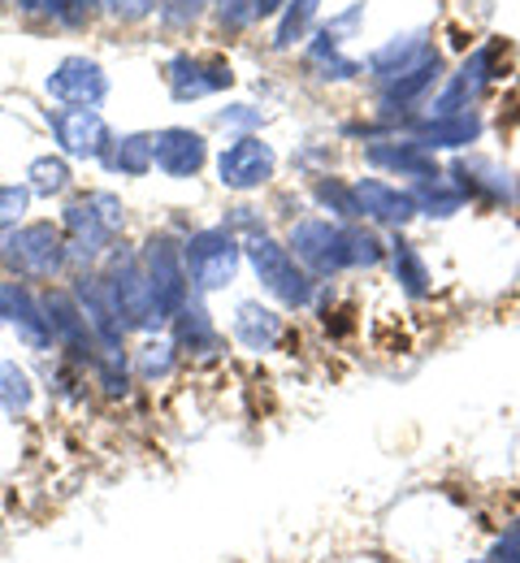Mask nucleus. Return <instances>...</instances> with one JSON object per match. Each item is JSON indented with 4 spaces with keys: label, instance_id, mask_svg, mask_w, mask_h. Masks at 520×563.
Returning a JSON list of instances; mask_svg holds the SVG:
<instances>
[{
    "label": "nucleus",
    "instance_id": "nucleus-40",
    "mask_svg": "<svg viewBox=\"0 0 520 563\" xmlns=\"http://www.w3.org/2000/svg\"><path fill=\"white\" fill-rule=\"evenodd\" d=\"M174 4H182V9H191V13H196V4H200V0H174Z\"/></svg>",
    "mask_w": 520,
    "mask_h": 563
},
{
    "label": "nucleus",
    "instance_id": "nucleus-30",
    "mask_svg": "<svg viewBox=\"0 0 520 563\" xmlns=\"http://www.w3.org/2000/svg\"><path fill=\"white\" fill-rule=\"evenodd\" d=\"M31 399H35V386H31L26 368H22L18 360L0 355V408H4L9 417H22V412L31 408Z\"/></svg>",
    "mask_w": 520,
    "mask_h": 563
},
{
    "label": "nucleus",
    "instance_id": "nucleus-2",
    "mask_svg": "<svg viewBox=\"0 0 520 563\" xmlns=\"http://www.w3.org/2000/svg\"><path fill=\"white\" fill-rule=\"evenodd\" d=\"M70 265V243L66 230L53 221H31V225H9L0 230V269L18 282H48Z\"/></svg>",
    "mask_w": 520,
    "mask_h": 563
},
{
    "label": "nucleus",
    "instance_id": "nucleus-18",
    "mask_svg": "<svg viewBox=\"0 0 520 563\" xmlns=\"http://www.w3.org/2000/svg\"><path fill=\"white\" fill-rule=\"evenodd\" d=\"M0 317H4V325L18 330V339H22L31 352H48V347H53V330H48V317H44V299H35L22 282H4V286H0Z\"/></svg>",
    "mask_w": 520,
    "mask_h": 563
},
{
    "label": "nucleus",
    "instance_id": "nucleus-7",
    "mask_svg": "<svg viewBox=\"0 0 520 563\" xmlns=\"http://www.w3.org/2000/svg\"><path fill=\"white\" fill-rule=\"evenodd\" d=\"M499 57H504V44H499V40H490V44L473 48V53L460 62V70L443 82V91L434 96V104H430L425 113H430V118L468 113V109H473V104L495 87V78H499Z\"/></svg>",
    "mask_w": 520,
    "mask_h": 563
},
{
    "label": "nucleus",
    "instance_id": "nucleus-28",
    "mask_svg": "<svg viewBox=\"0 0 520 563\" xmlns=\"http://www.w3.org/2000/svg\"><path fill=\"white\" fill-rule=\"evenodd\" d=\"M104 165L113 174L144 178L148 169H156V161H152V135H122V140H113L109 152H104Z\"/></svg>",
    "mask_w": 520,
    "mask_h": 563
},
{
    "label": "nucleus",
    "instance_id": "nucleus-36",
    "mask_svg": "<svg viewBox=\"0 0 520 563\" xmlns=\"http://www.w3.org/2000/svg\"><path fill=\"white\" fill-rule=\"evenodd\" d=\"M96 4H100V0H48V13H53L57 22H66V26H78Z\"/></svg>",
    "mask_w": 520,
    "mask_h": 563
},
{
    "label": "nucleus",
    "instance_id": "nucleus-24",
    "mask_svg": "<svg viewBox=\"0 0 520 563\" xmlns=\"http://www.w3.org/2000/svg\"><path fill=\"white\" fill-rule=\"evenodd\" d=\"M390 274L399 282V290L408 295V299H425L430 290H434V274H430V265H425V256H421V247L417 243H408V239H399L395 234V243H390Z\"/></svg>",
    "mask_w": 520,
    "mask_h": 563
},
{
    "label": "nucleus",
    "instance_id": "nucleus-22",
    "mask_svg": "<svg viewBox=\"0 0 520 563\" xmlns=\"http://www.w3.org/2000/svg\"><path fill=\"white\" fill-rule=\"evenodd\" d=\"M425 53H434V44H430V35L425 31H408V35H395V40H386L381 48H373L369 57H365V70L369 78L381 87V82H390V78H399L403 70H412Z\"/></svg>",
    "mask_w": 520,
    "mask_h": 563
},
{
    "label": "nucleus",
    "instance_id": "nucleus-13",
    "mask_svg": "<svg viewBox=\"0 0 520 563\" xmlns=\"http://www.w3.org/2000/svg\"><path fill=\"white\" fill-rule=\"evenodd\" d=\"M165 82H169V96L174 100H204V96H218L234 82V70L225 66L222 57H191V53H178L165 62Z\"/></svg>",
    "mask_w": 520,
    "mask_h": 563
},
{
    "label": "nucleus",
    "instance_id": "nucleus-26",
    "mask_svg": "<svg viewBox=\"0 0 520 563\" xmlns=\"http://www.w3.org/2000/svg\"><path fill=\"white\" fill-rule=\"evenodd\" d=\"M308 66L317 70V78H356V74L365 70V62H352L347 53H343V40L339 35H330V31H317L312 35V44H308Z\"/></svg>",
    "mask_w": 520,
    "mask_h": 563
},
{
    "label": "nucleus",
    "instance_id": "nucleus-3",
    "mask_svg": "<svg viewBox=\"0 0 520 563\" xmlns=\"http://www.w3.org/2000/svg\"><path fill=\"white\" fill-rule=\"evenodd\" d=\"M126 225V209L118 196L109 191H91V196H78L62 212V230H66V243H70V261H96L109 252V243L118 239V230Z\"/></svg>",
    "mask_w": 520,
    "mask_h": 563
},
{
    "label": "nucleus",
    "instance_id": "nucleus-35",
    "mask_svg": "<svg viewBox=\"0 0 520 563\" xmlns=\"http://www.w3.org/2000/svg\"><path fill=\"white\" fill-rule=\"evenodd\" d=\"M490 563H520V516L490 542V555H486Z\"/></svg>",
    "mask_w": 520,
    "mask_h": 563
},
{
    "label": "nucleus",
    "instance_id": "nucleus-39",
    "mask_svg": "<svg viewBox=\"0 0 520 563\" xmlns=\"http://www.w3.org/2000/svg\"><path fill=\"white\" fill-rule=\"evenodd\" d=\"M18 9L22 13H40V9H48V0H18Z\"/></svg>",
    "mask_w": 520,
    "mask_h": 563
},
{
    "label": "nucleus",
    "instance_id": "nucleus-23",
    "mask_svg": "<svg viewBox=\"0 0 520 563\" xmlns=\"http://www.w3.org/2000/svg\"><path fill=\"white\" fill-rule=\"evenodd\" d=\"M174 343H178V352H191V355H213L222 347V334H218V325H213V317L204 312L200 299H191L174 317Z\"/></svg>",
    "mask_w": 520,
    "mask_h": 563
},
{
    "label": "nucleus",
    "instance_id": "nucleus-5",
    "mask_svg": "<svg viewBox=\"0 0 520 563\" xmlns=\"http://www.w3.org/2000/svg\"><path fill=\"white\" fill-rule=\"evenodd\" d=\"M182 261H187V278L196 295H213L225 290L239 265H243V247L234 239V230L225 225H209V230H196L187 243H182Z\"/></svg>",
    "mask_w": 520,
    "mask_h": 563
},
{
    "label": "nucleus",
    "instance_id": "nucleus-20",
    "mask_svg": "<svg viewBox=\"0 0 520 563\" xmlns=\"http://www.w3.org/2000/svg\"><path fill=\"white\" fill-rule=\"evenodd\" d=\"M365 161H369L373 169H381V174L412 178V183L443 174L439 161H434V152H425L412 135H403V140H399V135H395V140H369L365 143Z\"/></svg>",
    "mask_w": 520,
    "mask_h": 563
},
{
    "label": "nucleus",
    "instance_id": "nucleus-34",
    "mask_svg": "<svg viewBox=\"0 0 520 563\" xmlns=\"http://www.w3.org/2000/svg\"><path fill=\"white\" fill-rule=\"evenodd\" d=\"M218 22L222 31H243L256 22V0H218Z\"/></svg>",
    "mask_w": 520,
    "mask_h": 563
},
{
    "label": "nucleus",
    "instance_id": "nucleus-1",
    "mask_svg": "<svg viewBox=\"0 0 520 563\" xmlns=\"http://www.w3.org/2000/svg\"><path fill=\"white\" fill-rule=\"evenodd\" d=\"M287 247L312 278H339L347 269H377L390 247L365 221H334V217H303L291 225Z\"/></svg>",
    "mask_w": 520,
    "mask_h": 563
},
{
    "label": "nucleus",
    "instance_id": "nucleus-16",
    "mask_svg": "<svg viewBox=\"0 0 520 563\" xmlns=\"http://www.w3.org/2000/svg\"><path fill=\"white\" fill-rule=\"evenodd\" d=\"M403 126H408V135L421 143L425 152H460V147H473V143L486 135V122H482L477 109H468V113H446V118L421 113V118H412V122H403Z\"/></svg>",
    "mask_w": 520,
    "mask_h": 563
},
{
    "label": "nucleus",
    "instance_id": "nucleus-15",
    "mask_svg": "<svg viewBox=\"0 0 520 563\" xmlns=\"http://www.w3.org/2000/svg\"><path fill=\"white\" fill-rule=\"evenodd\" d=\"M443 82V53L434 48V53H425L412 70H403L399 78H390V82H381L377 87V104H381V118H403L412 104H421L434 87Z\"/></svg>",
    "mask_w": 520,
    "mask_h": 563
},
{
    "label": "nucleus",
    "instance_id": "nucleus-9",
    "mask_svg": "<svg viewBox=\"0 0 520 563\" xmlns=\"http://www.w3.org/2000/svg\"><path fill=\"white\" fill-rule=\"evenodd\" d=\"M278 174V156L261 135H239L218 152V178L230 191H261Z\"/></svg>",
    "mask_w": 520,
    "mask_h": 563
},
{
    "label": "nucleus",
    "instance_id": "nucleus-27",
    "mask_svg": "<svg viewBox=\"0 0 520 563\" xmlns=\"http://www.w3.org/2000/svg\"><path fill=\"white\" fill-rule=\"evenodd\" d=\"M312 200L330 212L334 221H365L361 196H356V183H347V178H330V174L317 178V183H312Z\"/></svg>",
    "mask_w": 520,
    "mask_h": 563
},
{
    "label": "nucleus",
    "instance_id": "nucleus-11",
    "mask_svg": "<svg viewBox=\"0 0 520 563\" xmlns=\"http://www.w3.org/2000/svg\"><path fill=\"white\" fill-rule=\"evenodd\" d=\"M44 91L66 109H96L109 96V74L91 57H66L44 78Z\"/></svg>",
    "mask_w": 520,
    "mask_h": 563
},
{
    "label": "nucleus",
    "instance_id": "nucleus-42",
    "mask_svg": "<svg viewBox=\"0 0 520 563\" xmlns=\"http://www.w3.org/2000/svg\"><path fill=\"white\" fill-rule=\"evenodd\" d=\"M0 325H4V317H0Z\"/></svg>",
    "mask_w": 520,
    "mask_h": 563
},
{
    "label": "nucleus",
    "instance_id": "nucleus-12",
    "mask_svg": "<svg viewBox=\"0 0 520 563\" xmlns=\"http://www.w3.org/2000/svg\"><path fill=\"white\" fill-rule=\"evenodd\" d=\"M44 317H48L53 343L62 352H70L75 360H91V364L104 360L96 334H91V325H87V317H82V308H78L75 290H48L44 295Z\"/></svg>",
    "mask_w": 520,
    "mask_h": 563
},
{
    "label": "nucleus",
    "instance_id": "nucleus-32",
    "mask_svg": "<svg viewBox=\"0 0 520 563\" xmlns=\"http://www.w3.org/2000/svg\"><path fill=\"white\" fill-rule=\"evenodd\" d=\"M317 13H321V0H291V4L278 13V35H274V44H278V48L299 44V40L312 31Z\"/></svg>",
    "mask_w": 520,
    "mask_h": 563
},
{
    "label": "nucleus",
    "instance_id": "nucleus-33",
    "mask_svg": "<svg viewBox=\"0 0 520 563\" xmlns=\"http://www.w3.org/2000/svg\"><path fill=\"white\" fill-rule=\"evenodd\" d=\"M31 209V187L22 183H0V230H9V225H18L22 221V212Z\"/></svg>",
    "mask_w": 520,
    "mask_h": 563
},
{
    "label": "nucleus",
    "instance_id": "nucleus-19",
    "mask_svg": "<svg viewBox=\"0 0 520 563\" xmlns=\"http://www.w3.org/2000/svg\"><path fill=\"white\" fill-rule=\"evenodd\" d=\"M356 196H361V212L369 225H386V230H403L408 221H417V200L408 187L386 183V178H356Z\"/></svg>",
    "mask_w": 520,
    "mask_h": 563
},
{
    "label": "nucleus",
    "instance_id": "nucleus-10",
    "mask_svg": "<svg viewBox=\"0 0 520 563\" xmlns=\"http://www.w3.org/2000/svg\"><path fill=\"white\" fill-rule=\"evenodd\" d=\"M455 183H460V191L468 196V200H477V205H490V209H512L520 200V187L517 178H512V169H504L499 161H486V156H460V161H451V169H446Z\"/></svg>",
    "mask_w": 520,
    "mask_h": 563
},
{
    "label": "nucleus",
    "instance_id": "nucleus-4",
    "mask_svg": "<svg viewBox=\"0 0 520 563\" xmlns=\"http://www.w3.org/2000/svg\"><path fill=\"white\" fill-rule=\"evenodd\" d=\"M247 261L256 269L261 286L283 303V308H308L317 299V278L296 261V252L287 243H278L274 234H252L247 239Z\"/></svg>",
    "mask_w": 520,
    "mask_h": 563
},
{
    "label": "nucleus",
    "instance_id": "nucleus-41",
    "mask_svg": "<svg viewBox=\"0 0 520 563\" xmlns=\"http://www.w3.org/2000/svg\"><path fill=\"white\" fill-rule=\"evenodd\" d=\"M468 563H490V560H468Z\"/></svg>",
    "mask_w": 520,
    "mask_h": 563
},
{
    "label": "nucleus",
    "instance_id": "nucleus-29",
    "mask_svg": "<svg viewBox=\"0 0 520 563\" xmlns=\"http://www.w3.org/2000/svg\"><path fill=\"white\" fill-rule=\"evenodd\" d=\"M26 187H31V196H44V200L70 191V165H66V156H35L26 165Z\"/></svg>",
    "mask_w": 520,
    "mask_h": 563
},
{
    "label": "nucleus",
    "instance_id": "nucleus-21",
    "mask_svg": "<svg viewBox=\"0 0 520 563\" xmlns=\"http://www.w3.org/2000/svg\"><path fill=\"white\" fill-rule=\"evenodd\" d=\"M230 334H234V343H239L243 352L265 355V352H274V347L283 343V334H287V321H283V312L265 308L261 299H247V303H239V308H234Z\"/></svg>",
    "mask_w": 520,
    "mask_h": 563
},
{
    "label": "nucleus",
    "instance_id": "nucleus-38",
    "mask_svg": "<svg viewBox=\"0 0 520 563\" xmlns=\"http://www.w3.org/2000/svg\"><path fill=\"white\" fill-rule=\"evenodd\" d=\"M218 122H222V126H261V109H252V104H234V109H225Z\"/></svg>",
    "mask_w": 520,
    "mask_h": 563
},
{
    "label": "nucleus",
    "instance_id": "nucleus-37",
    "mask_svg": "<svg viewBox=\"0 0 520 563\" xmlns=\"http://www.w3.org/2000/svg\"><path fill=\"white\" fill-rule=\"evenodd\" d=\"M104 4H109V13L122 18V22H140V18H148L152 9H156V0H104Z\"/></svg>",
    "mask_w": 520,
    "mask_h": 563
},
{
    "label": "nucleus",
    "instance_id": "nucleus-25",
    "mask_svg": "<svg viewBox=\"0 0 520 563\" xmlns=\"http://www.w3.org/2000/svg\"><path fill=\"white\" fill-rule=\"evenodd\" d=\"M408 191H412V200H417V212L430 217V221H446V217H455V212L468 205V196L460 191V183H455L446 169L443 174H434V178L412 183Z\"/></svg>",
    "mask_w": 520,
    "mask_h": 563
},
{
    "label": "nucleus",
    "instance_id": "nucleus-17",
    "mask_svg": "<svg viewBox=\"0 0 520 563\" xmlns=\"http://www.w3.org/2000/svg\"><path fill=\"white\" fill-rule=\"evenodd\" d=\"M152 161L165 178H196L209 161V143L191 126H165L152 135Z\"/></svg>",
    "mask_w": 520,
    "mask_h": 563
},
{
    "label": "nucleus",
    "instance_id": "nucleus-6",
    "mask_svg": "<svg viewBox=\"0 0 520 563\" xmlns=\"http://www.w3.org/2000/svg\"><path fill=\"white\" fill-rule=\"evenodd\" d=\"M109 295H113V303H118V317H122V325L126 330H156V325H165V317H161V308H156V295H152V282L144 274V261L140 256H122V252H113V261H109Z\"/></svg>",
    "mask_w": 520,
    "mask_h": 563
},
{
    "label": "nucleus",
    "instance_id": "nucleus-8",
    "mask_svg": "<svg viewBox=\"0 0 520 563\" xmlns=\"http://www.w3.org/2000/svg\"><path fill=\"white\" fill-rule=\"evenodd\" d=\"M144 274L152 282V295H156V308L165 321H174L187 303H191V278H187V261H182V247L169 239V234H152L144 243Z\"/></svg>",
    "mask_w": 520,
    "mask_h": 563
},
{
    "label": "nucleus",
    "instance_id": "nucleus-14",
    "mask_svg": "<svg viewBox=\"0 0 520 563\" xmlns=\"http://www.w3.org/2000/svg\"><path fill=\"white\" fill-rule=\"evenodd\" d=\"M48 126L62 143V152L75 161H104V152L113 143L96 109H57V113H48Z\"/></svg>",
    "mask_w": 520,
    "mask_h": 563
},
{
    "label": "nucleus",
    "instance_id": "nucleus-31",
    "mask_svg": "<svg viewBox=\"0 0 520 563\" xmlns=\"http://www.w3.org/2000/svg\"><path fill=\"white\" fill-rule=\"evenodd\" d=\"M178 364V343L174 339H148L140 352H135V377L140 382H165Z\"/></svg>",
    "mask_w": 520,
    "mask_h": 563
}]
</instances>
